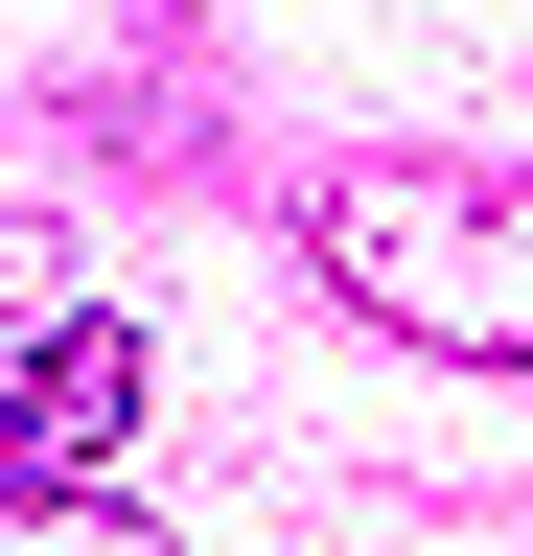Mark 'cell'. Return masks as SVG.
I'll list each match as a JSON object with an SVG mask.
<instances>
[{
  "mask_svg": "<svg viewBox=\"0 0 533 556\" xmlns=\"http://www.w3.org/2000/svg\"><path fill=\"white\" fill-rule=\"evenodd\" d=\"M302 255L348 278L394 348H464V371H533V163H325Z\"/></svg>",
  "mask_w": 533,
  "mask_h": 556,
  "instance_id": "1",
  "label": "cell"
},
{
  "mask_svg": "<svg viewBox=\"0 0 533 556\" xmlns=\"http://www.w3.org/2000/svg\"><path fill=\"white\" fill-rule=\"evenodd\" d=\"M116 417H140V325H116V302H47L24 348H0V486L116 464Z\"/></svg>",
  "mask_w": 533,
  "mask_h": 556,
  "instance_id": "2",
  "label": "cell"
},
{
  "mask_svg": "<svg viewBox=\"0 0 533 556\" xmlns=\"http://www.w3.org/2000/svg\"><path fill=\"white\" fill-rule=\"evenodd\" d=\"M0 556H163L116 486H0Z\"/></svg>",
  "mask_w": 533,
  "mask_h": 556,
  "instance_id": "3",
  "label": "cell"
}]
</instances>
